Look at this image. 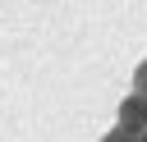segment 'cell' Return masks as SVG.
<instances>
[{
  "label": "cell",
  "mask_w": 147,
  "mask_h": 142,
  "mask_svg": "<svg viewBox=\"0 0 147 142\" xmlns=\"http://www.w3.org/2000/svg\"><path fill=\"white\" fill-rule=\"evenodd\" d=\"M101 142H142V137H133V133H124V128H110Z\"/></svg>",
  "instance_id": "3957f363"
},
{
  "label": "cell",
  "mask_w": 147,
  "mask_h": 142,
  "mask_svg": "<svg viewBox=\"0 0 147 142\" xmlns=\"http://www.w3.org/2000/svg\"><path fill=\"white\" fill-rule=\"evenodd\" d=\"M115 128H124V133H133V137L147 133V101H142L138 92H129V96L119 101V124H115Z\"/></svg>",
  "instance_id": "6da1fadb"
},
{
  "label": "cell",
  "mask_w": 147,
  "mask_h": 142,
  "mask_svg": "<svg viewBox=\"0 0 147 142\" xmlns=\"http://www.w3.org/2000/svg\"><path fill=\"white\" fill-rule=\"evenodd\" d=\"M142 142H147V133H142Z\"/></svg>",
  "instance_id": "277c9868"
},
{
  "label": "cell",
  "mask_w": 147,
  "mask_h": 142,
  "mask_svg": "<svg viewBox=\"0 0 147 142\" xmlns=\"http://www.w3.org/2000/svg\"><path fill=\"white\" fill-rule=\"evenodd\" d=\"M133 92H138V96L147 101V60H142V64L133 69Z\"/></svg>",
  "instance_id": "7a4b0ae2"
}]
</instances>
